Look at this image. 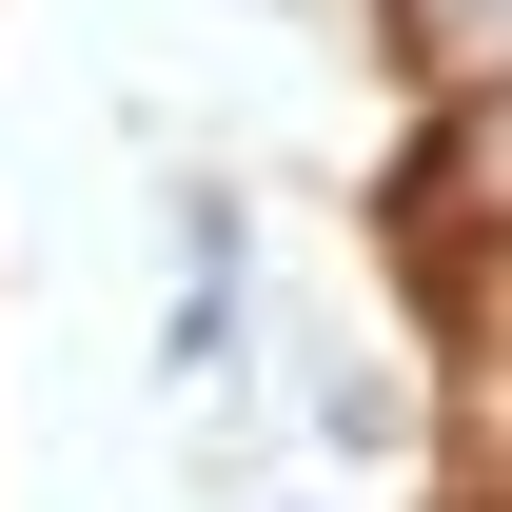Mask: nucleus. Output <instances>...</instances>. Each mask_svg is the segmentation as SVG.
<instances>
[{
  "mask_svg": "<svg viewBox=\"0 0 512 512\" xmlns=\"http://www.w3.org/2000/svg\"><path fill=\"white\" fill-rule=\"evenodd\" d=\"M178 375L197 394L237 375V197H217V178L178 197Z\"/></svg>",
  "mask_w": 512,
  "mask_h": 512,
  "instance_id": "f257e3e1",
  "label": "nucleus"
},
{
  "mask_svg": "<svg viewBox=\"0 0 512 512\" xmlns=\"http://www.w3.org/2000/svg\"><path fill=\"white\" fill-rule=\"evenodd\" d=\"M414 217H453V237H512V99H453L434 158H414Z\"/></svg>",
  "mask_w": 512,
  "mask_h": 512,
  "instance_id": "f03ea898",
  "label": "nucleus"
},
{
  "mask_svg": "<svg viewBox=\"0 0 512 512\" xmlns=\"http://www.w3.org/2000/svg\"><path fill=\"white\" fill-rule=\"evenodd\" d=\"M394 40H414L453 99H512V0H394Z\"/></svg>",
  "mask_w": 512,
  "mask_h": 512,
  "instance_id": "7ed1b4c3",
  "label": "nucleus"
}]
</instances>
